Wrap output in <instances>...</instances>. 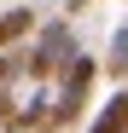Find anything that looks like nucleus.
<instances>
[{
    "label": "nucleus",
    "mask_w": 128,
    "mask_h": 133,
    "mask_svg": "<svg viewBox=\"0 0 128 133\" xmlns=\"http://www.w3.org/2000/svg\"><path fill=\"white\" fill-rule=\"evenodd\" d=\"M105 70H99V58L93 52H70V58H64V70L53 75V133L58 127H70L76 116H82V110H88V93H93V81H99Z\"/></svg>",
    "instance_id": "1"
},
{
    "label": "nucleus",
    "mask_w": 128,
    "mask_h": 133,
    "mask_svg": "<svg viewBox=\"0 0 128 133\" xmlns=\"http://www.w3.org/2000/svg\"><path fill=\"white\" fill-rule=\"evenodd\" d=\"M70 52H76V35H70L64 17H53V23L35 35V52H24V81H29V87H35V81H53Z\"/></svg>",
    "instance_id": "2"
},
{
    "label": "nucleus",
    "mask_w": 128,
    "mask_h": 133,
    "mask_svg": "<svg viewBox=\"0 0 128 133\" xmlns=\"http://www.w3.org/2000/svg\"><path fill=\"white\" fill-rule=\"evenodd\" d=\"M88 133H128V87H117V93L99 104V116H93Z\"/></svg>",
    "instance_id": "3"
},
{
    "label": "nucleus",
    "mask_w": 128,
    "mask_h": 133,
    "mask_svg": "<svg viewBox=\"0 0 128 133\" xmlns=\"http://www.w3.org/2000/svg\"><path fill=\"white\" fill-rule=\"evenodd\" d=\"M24 35H35V12L29 6H12V12H0V52L18 46Z\"/></svg>",
    "instance_id": "4"
},
{
    "label": "nucleus",
    "mask_w": 128,
    "mask_h": 133,
    "mask_svg": "<svg viewBox=\"0 0 128 133\" xmlns=\"http://www.w3.org/2000/svg\"><path fill=\"white\" fill-rule=\"evenodd\" d=\"M99 70H105V75H117V81L128 75V23H122V29L111 35V58H105V64H99Z\"/></svg>",
    "instance_id": "5"
},
{
    "label": "nucleus",
    "mask_w": 128,
    "mask_h": 133,
    "mask_svg": "<svg viewBox=\"0 0 128 133\" xmlns=\"http://www.w3.org/2000/svg\"><path fill=\"white\" fill-rule=\"evenodd\" d=\"M12 75H24V52H12V46H6V52H0V87H6Z\"/></svg>",
    "instance_id": "6"
},
{
    "label": "nucleus",
    "mask_w": 128,
    "mask_h": 133,
    "mask_svg": "<svg viewBox=\"0 0 128 133\" xmlns=\"http://www.w3.org/2000/svg\"><path fill=\"white\" fill-rule=\"evenodd\" d=\"M76 12H88V0H64V17H76Z\"/></svg>",
    "instance_id": "7"
}]
</instances>
